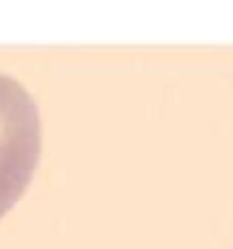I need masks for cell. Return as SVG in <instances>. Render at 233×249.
Here are the masks:
<instances>
[{"label":"cell","mask_w":233,"mask_h":249,"mask_svg":"<svg viewBox=\"0 0 233 249\" xmlns=\"http://www.w3.org/2000/svg\"><path fill=\"white\" fill-rule=\"evenodd\" d=\"M41 158V119L30 91L0 73V217L14 208Z\"/></svg>","instance_id":"6da1fadb"}]
</instances>
